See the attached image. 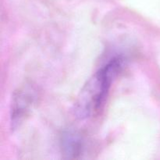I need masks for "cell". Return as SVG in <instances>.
<instances>
[{
	"label": "cell",
	"instance_id": "obj_3",
	"mask_svg": "<svg viewBox=\"0 0 160 160\" xmlns=\"http://www.w3.org/2000/svg\"><path fill=\"white\" fill-rule=\"evenodd\" d=\"M31 97L23 92H19L17 96L14 99L13 107L12 109V123L16 124L19 123L23 117V116L26 113L28 107L31 102L29 101Z\"/></svg>",
	"mask_w": 160,
	"mask_h": 160
},
{
	"label": "cell",
	"instance_id": "obj_2",
	"mask_svg": "<svg viewBox=\"0 0 160 160\" xmlns=\"http://www.w3.org/2000/svg\"><path fill=\"white\" fill-rule=\"evenodd\" d=\"M60 147L66 158L77 159L82 153L84 142L82 138L78 133L73 131H67L61 135Z\"/></svg>",
	"mask_w": 160,
	"mask_h": 160
},
{
	"label": "cell",
	"instance_id": "obj_1",
	"mask_svg": "<svg viewBox=\"0 0 160 160\" xmlns=\"http://www.w3.org/2000/svg\"><path fill=\"white\" fill-rule=\"evenodd\" d=\"M123 62L121 56L112 58L84 84L75 103V113L80 119L90 117L101 108L114 78L122 70Z\"/></svg>",
	"mask_w": 160,
	"mask_h": 160
}]
</instances>
